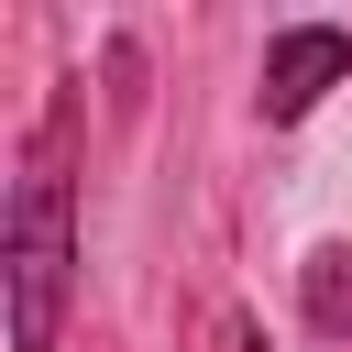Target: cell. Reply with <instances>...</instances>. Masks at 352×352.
Wrapping results in <instances>:
<instances>
[{
  "mask_svg": "<svg viewBox=\"0 0 352 352\" xmlns=\"http://www.w3.org/2000/svg\"><path fill=\"white\" fill-rule=\"evenodd\" d=\"M66 121L33 143L22 187H11V220H0V286H11V352H55L66 341V297H77V187H66Z\"/></svg>",
  "mask_w": 352,
  "mask_h": 352,
  "instance_id": "obj_1",
  "label": "cell"
},
{
  "mask_svg": "<svg viewBox=\"0 0 352 352\" xmlns=\"http://www.w3.org/2000/svg\"><path fill=\"white\" fill-rule=\"evenodd\" d=\"M308 319L352 330V253H308Z\"/></svg>",
  "mask_w": 352,
  "mask_h": 352,
  "instance_id": "obj_3",
  "label": "cell"
},
{
  "mask_svg": "<svg viewBox=\"0 0 352 352\" xmlns=\"http://www.w3.org/2000/svg\"><path fill=\"white\" fill-rule=\"evenodd\" d=\"M242 352H264V341H242Z\"/></svg>",
  "mask_w": 352,
  "mask_h": 352,
  "instance_id": "obj_4",
  "label": "cell"
},
{
  "mask_svg": "<svg viewBox=\"0 0 352 352\" xmlns=\"http://www.w3.org/2000/svg\"><path fill=\"white\" fill-rule=\"evenodd\" d=\"M352 77V33L341 22H286L275 44H264V77H253V110L286 132V121H308L330 88Z\"/></svg>",
  "mask_w": 352,
  "mask_h": 352,
  "instance_id": "obj_2",
  "label": "cell"
}]
</instances>
